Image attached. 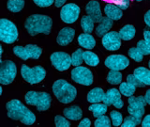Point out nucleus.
<instances>
[{
    "label": "nucleus",
    "instance_id": "nucleus-47",
    "mask_svg": "<svg viewBox=\"0 0 150 127\" xmlns=\"http://www.w3.org/2000/svg\"><path fill=\"white\" fill-rule=\"evenodd\" d=\"M144 99H145V101H146V103H148V105H150V88H149V89H147L146 92H145Z\"/></svg>",
    "mask_w": 150,
    "mask_h": 127
},
{
    "label": "nucleus",
    "instance_id": "nucleus-25",
    "mask_svg": "<svg viewBox=\"0 0 150 127\" xmlns=\"http://www.w3.org/2000/svg\"><path fill=\"white\" fill-rule=\"evenodd\" d=\"M89 111H91L93 113V116L95 118H98L101 115H104L107 112L108 109V106L105 105L104 103H94L88 107Z\"/></svg>",
    "mask_w": 150,
    "mask_h": 127
},
{
    "label": "nucleus",
    "instance_id": "nucleus-46",
    "mask_svg": "<svg viewBox=\"0 0 150 127\" xmlns=\"http://www.w3.org/2000/svg\"><path fill=\"white\" fill-rule=\"evenodd\" d=\"M106 3H111V4H115L116 6H119L120 3L122 2V0H102Z\"/></svg>",
    "mask_w": 150,
    "mask_h": 127
},
{
    "label": "nucleus",
    "instance_id": "nucleus-40",
    "mask_svg": "<svg viewBox=\"0 0 150 127\" xmlns=\"http://www.w3.org/2000/svg\"><path fill=\"white\" fill-rule=\"evenodd\" d=\"M90 125H91V121L88 118H84L79 123L80 127H90Z\"/></svg>",
    "mask_w": 150,
    "mask_h": 127
},
{
    "label": "nucleus",
    "instance_id": "nucleus-1",
    "mask_svg": "<svg viewBox=\"0 0 150 127\" xmlns=\"http://www.w3.org/2000/svg\"><path fill=\"white\" fill-rule=\"evenodd\" d=\"M7 115L8 118L19 121L25 125H32L36 121V116L31 110L23 105L21 101L13 99L6 103Z\"/></svg>",
    "mask_w": 150,
    "mask_h": 127
},
{
    "label": "nucleus",
    "instance_id": "nucleus-39",
    "mask_svg": "<svg viewBox=\"0 0 150 127\" xmlns=\"http://www.w3.org/2000/svg\"><path fill=\"white\" fill-rule=\"evenodd\" d=\"M34 3L40 8H47L52 6L55 0H33Z\"/></svg>",
    "mask_w": 150,
    "mask_h": 127
},
{
    "label": "nucleus",
    "instance_id": "nucleus-50",
    "mask_svg": "<svg viewBox=\"0 0 150 127\" xmlns=\"http://www.w3.org/2000/svg\"><path fill=\"white\" fill-rule=\"evenodd\" d=\"M135 1H138V2H140V1H143V0H135Z\"/></svg>",
    "mask_w": 150,
    "mask_h": 127
},
{
    "label": "nucleus",
    "instance_id": "nucleus-4",
    "mask_svg": "<svg viewBox=\"0 0 150 127\" xmlns=\"http://www.w3.org/2000/svg\"><path fill=\"white\" fill-rule=\"evenodd\" d=\"M25 103L35 106L39 111H46L51 106L52 98L48 92L43 91H28L25 96Z\"/></svg>",
    "mask_w": 150,
    "mask_h": 127
},
{
    "label": "nucleus",
    "instance_id": "nucleus-31",
    "mask_svg": "<svg viewBox=\"0 0 150 127\" xmlns=\"http://www.w3.org/2000/svg\"><path fill=\"white\" fill-rule=\"evenodd\" d=\"M142 122V119H139V118H136L132 115H129L128 117H126L123 120V122H122L121 126L123 127H135L139 124H141Z\"/></svg>",
    "mask_w": 150,
    "mask_h": 127
},
{
    "label": "nucleus",
    "instance_id": "nucleus-26",
    "mask_svg": "<svg viewBox=\"0 0 150 127\" xmlns=\"http://www.w3.org/2000/svg\"><path fill=\"white\" fill-rule=\"evenodd\" d=\"M83 59L87 65L93 66V67H95L100 63V58L91 51H84L83 53Z\"/></svg>",
    "mask_w": 150,
    "mask_h": 127
},
{
    "label": "nucleus",
    "instance_id": "nucleus-12",
    "mask_svg": "<svg viewBox=\"0 0 150 127\" xmlns=\"http://www.w3.org/2000/svg\"><path fill=\"white\" fill-rule=\"evenodd\" d=\"M80 15V8L74 3L65 4L61 8L60 18L66 24H73L77 21Z\"/></svg>",
    "mask_w": 150,
    "mask_h": 127
},
{
    "label": "nucleus",
    "instance_id": "nucleus-15",
    "mask_svg": "<svg viewBox=\"0 0 150 127\" xmlns=\"http://www.w3.org/2000/svg\"><path fill=\"white\" fill-rule=\"evenodd\" d=\"M103 103L109 106H114L116 108H122L124 106V102L121 99V93L119 89L110 88L105 92V96L103 99Z\"/></svg>",
    "mask_w": 150,
    "mask_h": 127
},
{
    "label": "nucleus",
    "instance_id": "nucleus-36",
    "mask_svg": "<svg viewBox=\"0 0 150 127\" xmlns=\"http://www.w3.org/2000/svg\"><path fill=\"white\" fill-rule=\"evenodd\" d=\"M137 47L142 52L144 56L150 55V42L144 40H141L137 42Z\"/></svg>",
    "mask_w": 150,
    "mask_h": 127
},
{
    "label": "nucleus",
    "instance_id": "nucleus-24",
    "mask_svg": "<svg viewBox=\"0 0 150 127\" xmlns=\"http://www.w3.org/2000/svg\"><path fill=\"white\" fill-rule=\"evenodd\" d=\"M119 36L123 41H130L133 39L136 33L135 27L132 25H126L119 30Z\"/></svg>",
    "mask_w": 150,
    "mask_h": 127
},
{
    "label": "nucleus",
    "instance_id": "nucleus-49",
    "mask_svg": "<svg viewBox=\"0 0 150 127\" xmlns=\"http://www.w3.org/2000/svg\"><path fill=\"white\" fill-rule=\"evenodd\" d=\"M148 67H149V69H150V60L148 61Z\"/></svg>",
    "mask_w": 150,
    "mask_h": 127
},
{
    "label": "nucleus",
    "instance_id": "nucleus-16",
    "mask_svg": "<svg viewBox=\"0 0 150 127\" xmlns=\"http://www.w3.org/2000/svg\"><path fill=\"white\" fill-rule=\"evenodd\" d=\"M86 14L93 18L95 23H100L102 20V13L100 11V5L96 0H91L89 1L86 6Z\"/></svg>",
    "mask_w": 150,
    "mask_h": 127
},
{
    "label": "nucleus",
    "instance_id": "nucleus-35",
    "mask_svg": "<svg viewBox=\"0 0 150 127\" xmlns=\"http://www.w3.org/2000/svg\"><path fill=\"white\" fill-rule=\"evenodd\" d=\"M110 117L114 126H120L122 124V122H123V116L118 111L112 110L110 113Z\"/></svg>",
    "mask_w": 150,
    "mask_h": 127
},
{
    "label": "nucleus",
    "instance_id": "nucleus-38",
    "mask_svg": "<svg viewBox=\"0 0 150 127\" xmlns=\"http://www.w3.org/2000/svg\"><path fill=\"white\" fill-rule=\"evenodd\" d=\"M127 82L131 83L132 85H134L136 88H144L145 86V85L143 82H141L134 74H129L128 76H127Z\"/></svg>",
    "mask_w": 150,
    "mask_h": 127
},
{
    "label": "nucleus",
    "instance_id": "nucleus-41",
    "mask_svg": "<svg viewBox=\"0 0 150 127\" xmlns=\"http://www.w3.org/2000/svg\"><path fill=\"white\" fill-rule=\"evenodd\" d=\"M131 0H122V2L120 3L119 6H117L118 8H120L121 9H126L129 7V4H130Z\"/></svg>",
    "mask_w": 150,
    "mask_h": 127
},
{
    "label": "nucleus",
    "instance_id": "nucleus-29",
    "mask_svg": "<svg viewBox=\"0 0 150 127\" xmlns=\"http://www.w3.org/2000/svg\"><path fill=\"white\" fill-rule=\"evenodd\" d=\"M119 91L122 95H124L126 97H130V96H132L134 94V92L136 91V87L131 83L124 82V83L120 84Z\"/></svg>",
    "mask_w": 150,
    "mask_h": 127
},
{
    "label": "nucleus",
    "instance_id": "nucleus-11",
    "mask_svg": "<svg viewBox=\"0 0 150 127\" xmlns=\"http://www.w3.org/2000/svg\"><path fill=\"white\" fill-rule=\"evenodd\" d=\"M52 65L60 72L68 70L71 66V56L65 52H54L50 56Z\"/></svg>",
    "mask_w": 150,
    "mask_h": 127
},
{
    "label": "nucleus",
    "instance_id": "nucleus-6",
    "mask_svg": "<svg viewBox=\"0 0 150 127\" xmlns=\"http://www.w3.org/2000/svg\"><path fill=\"white\" fill-rule=\"evenodd\" d=\"M18 29L15 24L8 19H0V41L11 44L18 40Z\"/></svg>",
    "mask_w": 150,
    "mask_h": 127
},
{
    "label": "nucleus",
    "instance_id": "nucleus-34",
    "mask_svg": "<svg viewBox=\"0 0 150 127\" xmlns=\"http://www.w3.org/2000/svg\"><path fill=\"white\" fill-rule=\"evenodd\" d=\"M129 56L130 59H132L133 60L137 61V62H140L142 61L144 59V55L142 52L140 51V49L138 47H131L129 50Z\"/></svg>",
    "mask_w": 150,
    "mask_h": 127
},
{
    "label": "nucleus",
    "instance_id": "nucleus-10",
    "mask_svg": "<svg viewBox=\"0 0 150 127\" xmlns=\"http://www.w3.org/2000/svg\"><path fill=\"white\" fill-rule=\"evenodd\" d=\"M129 106L128 112L129 115H132L136 118L142 119L144 114V106H146V101H145L144 96H130L129 97Z\"/></svg>",
    "mask_w": 150,
    "mask_h": 127
},
{
    "label": "nucleus",
    "instance_id": "nucleus-28",
    "mask_svg": "<svg viewBox=\"0 0 150 127\" xmlns=\"http://www.w3.org/2000/svg\"><path fill=\"white\" fill-rule=\"evenodd\" d=\"M122 73L120 71L110 70L107 75V82L112 85H120L122 83Z\"/></svg>",
    "mask_w": 150,
    "mask_h": 127
},
{
    "label": "nucleus",
    "instance_id": "nucleus-22",
    "mask_svg": "<svg viewBox=\"0 0 150 127\" xmlns=\"http://www.w3.org/2000/svg\"><path fill=\"white\" fill-rule=\"evenodd\" d=\"M105 92L101 88H94L87 93V101L91 103L103 102Z\"/></svg>",
    "mask_w": 150,
    "mask_h": 127
},
{
    "label": "nucleus",
    "instance_id": "nucleus-7",
    "mask_svg": "<svg viewBox=\"0 0 150 127\" xmlns=\"http://www.w3.org/2000/svg\"><path fill=\"white\" fill-rule=\"evenodd\" d=\"M12 51L14 55L23 60H27L29 59H39L42 53V49L36 44H26L25 46H14Z\"/></svg>",
    "mask_w": 150,
    "mask_h": 127
},
{
    "label": "nucleus",
    "instance_id": "nucleus-21",
    "mask_svg": "<svg viewBox=\"0 0 150 127\" xmlns=\"http://www.w3.org/2000/svg\"><path fill=\"white\" fill-rule=\"evenodd\" d=\"M78 44L80 46L86 49H93L96 45V41L94 37L89 33H82L78 37Z\"/></svg>",
    "mask_w": 150,
    "mask_h": 127
},
{
    "label": "nucleus",
    "instance_id": "nucleus-48",
    "mask_svg": "<svg viewBox=\"0 0 150 127\" xmlns=\"http://www.w3.org/2000/svg\"><path fill=\"white\" fill-rule=\"evenodd\" d=\"M0 94H2V87H0Z\"/></svg>",
    "mask_w": 150,
    "mask_h": 127
},
{
    "label": "nucleus",
    "instance_id": "nucleus-20",
    "mask_svg": "<svg viewBox=\"0 0 150 127\" xmlns=\"http://www.w3.org/2000/svg\"><path fill=\"white\" fill-rule=\"evenodd\" d=\"M112 25H114V21L111 20V19L108 18L107 16L103 17L102 20L98 23V26L96 27V29H95L97 36L102 37L103 35H105L106 33L109 32V30L112 28Z\"/></svg>",
    "mask_w": 150,
    "mask_h": 127
},
{
    "label": "nucleus",
    "instance_id": "nucleus-23",
    "mask_svg": "<svg viewBox=\"0 0 150 127\" xmlns=\"http://www.w3.org/2000/svg\"><path fill=\"white\" fill-rule=\"evenodd\" d=\"M133 74L145 86L150 85V69L144 67H138L134 70Z\"/></svg>",
    "mask_w": 150,
    "mask_h": 127
},
{
    "label": "nucleus",
    "instance_id": "nucleus-43",
    "mask_svg": "<svg viewBox=\"0 0 150 127\" xmlns=\"http://www.w3.org/2000/svg\"><path fill=\"white\" fill-rule=\"evenodd\" d=\"M144 23L146 24V26L150 27V9L146 11V13L144 14Z\"/></svg>",
    "mask_w": 150,
    "mask_h": 127
},
{
    "label": "nucleus",
    "instance_id": "nucleus-44",
    "mask_svg": "<svg viewBox=\"0 0 150 127\" xmlns=\"http://www.w3.org/2000/svg\"><path fill=\"white\" fill-rule=\"evenodd\" d=\"M66 1H67V0H55V1H54V6L56 8H62L65 5Z\"/></svg>",
    "mask_w": 150,
    "mask_h": 127
},
{
    "label": "nucleus",
    "instance_id": "nucleus-42",
    "mask_svg": "<svg viewBox=\"0 0 150 127\" xmlns=\"http://www.w3.org/2000/svg\"><path fill=\"white\" fill-rule=\"evenodd\" d=\"M141 124L144 127H150V114L144 118V120L141 122Z\"/></svg>",
    "mask_w": 150,
    "mask_h": 127
},
{
    "label": "nucleus",
    "instance_id": "nucleus-27",
    "mask_svg": "<svg viewBox=\"0 0 150 127\" xmlns=\"http://www.w3.org/2000/svg\"><path fill=\"white\" fill-rule=\"evenodd\" d=\"M94 24H95V21L89 15L83 16V18L81 19V26L84 33L91 34L92 31L94 30Z\"/></svg>",
    "mask_w": 150,
    "mask_h": 127
},
{
    "label": "nucleus",
    "instance_id": "nucleus-5",
    "mask_svg": "<svg viewBox=\"0 0 150 127\" xmlns=\"http://www.w3.org/2000/svg\"><path fill=\"white\" fill-rule=\"evenodd\" d=\"M21 75L27 83L34 85L40 83L45 78L46 70L40 65L30 68L27 65L23 64L21 67Z\"/></svg>",
    "mask_w": 150,
    "mask_h": 127
},
{
    "label": "nucleus",
    "instance_id": "nucleus-13",
    "mask_svg": "<svg viewBox=\"0 0 150 127\" xmlns=\"http://www.w3.org/2000/svg\"><path fill=\"white\" fill-rule=\"evenodd\" d=\"M104 64L110 70L121 71L126 69L129 65V60L123 55H111L107 56Z\"/></svg>",
    "mask_w": 150,
    "mask_h": 127
},
{
    "label": "nucleus",
    "instance_id": "nucleus-18",
    "mask_svg": "<svg viewBox=\"0 0 150 127\" xmlns=\"http://www.w3.org/2000/svg\"><path fill=\"white\" fill-rule=\"evenodd\" d=\"M104 12H105V15L112 21L119 20V19L122 18V15H123L122 9L117 7L116 5L111 4V3H107V5H105Z\"/></svg>",
    "mask_w": 150,
    "mask_h": 127
},
{
    "label": "nucleus",
    "instance_id": "nucleus-45",
    "mask_svg": "<svg viewBox=\"0 0 150 127\" xmlns=\"http://www.w3.org/2000/svg\"><path fill=\"white\" fill-rule=\"evenodd\" d=\"M144 40L150 42V30L144 29Z\"/></svg>",
    "mask_w": 150,
    "mask_h": 127
},
{
    "label": "nucleus",
    "instance_id": "nucleus-8",
    "mask_svg": "<svg viewBox=\"0 0 150 127\" xmlns=\"http://www.w3.org/2000/svg\"><path fill=\"white\" fill-rule=\"evenodd\" d=\"M0 83L1 85H9L13 82L17 75V67L11 60H3L0 62Z\"/></svg>",
    "mask_w": 150,
    "mask_h": 127
},
{
    "label": "nucleus",
    "instance_id": "nucleus-2",
    "mask_svg": "<svg viewBox=\"0 0 150 127\" xmlns=\"http://www.w3.org/2000/svg\"><path fill=\"white\" fill-rule=\"evenodd\" d=\"M53 20L52 18L43 14H32L26 18L25 27L27 33L31 36H36L40 33L49 35L51 33Z\"/></svg>",
    "mask_w": 150,
    "mask_h": 127
},
{
    "label": "nucleus",
    "instance_id": "nucleus-32",
    "mask_svg": "<svg viewBox=\"0 0 150 127\" xmlns=\"http://www.w3.org/2000/svg\"><path fill=\"white\" fill-rule=\"evenodd\" d=\"M83 51L79 48L75 52H73L71 55V65L73 67H77V66H81V64L83 63Z\"/></svg>",
    "mask_w": 150,
    "mask_h": 127
},
{
    "label": "nucleus",
    "instance_id": "nucleus-9",
    "mask_svg": "<svg viewBox=\"0 0 150 127\" xmlns=\"http://www.w3.org/2000/svg\"><path fill=\"white\" fill-rule=\"evenodd\" d=\"M71 79L75 83H78L83 86H90L93 84V73L90 70L83 66H77L72 69L70 73Z\"/></svg>",
    "mask_w": 150,
    "mask_h": 127
},
{
    "label": "nucleus",
    "instance_id": "nucleus-14",
    "mask_svg": "<svg viewBox=\"0 0 150 127\" xmlns=\"http://www.w3.org/2000/svg\"><path fill=\"white\" fill-rule=\"evenodd\" d=\"M121 38L116 31H109L102 36V45L109 51H116L121 46Z\"/></svg>",
    "mask_w": 150,
    "mask_h": 127
},
{
    "label": "nucleus",
    "instance_id": "nucleus-33",
    "mask_svg": "<svg viewBox=\"0 0 150 127\" xmlns=\"http://www.w3.org/2000/svg\"><path fill=\"white\" fill-rule=\"evenodd\" d=\"M94 124H95L96 127H110L112 125V122L111 120L109 119V117H107L104 114L96 118L95 123Z\"/></svg>",
    "mask_w": 150,
    "mask_h": 127
},
{
    "label": "nucleus",
    "instance_id": "nucleus-30",
    "mask_svg": "<svg viewBox=\"0 0 150 127\" xmlns=\"http://www.w3.org/2000/svg\"><path fill=\"white\" fill-rule=\"evenodd\" d=\"M7 8L11 12H19L25 8V0H8Z\"/></svg>",
    "mask_w": 150,
    "mask_h": 127
},
{
    "label": "nucleus",
    "instance_id": "nucleus-19",
    "mask_svg": "<svg viewBox=\"0 0 150 127\" xmlns=\"http://www.w3.org/2000/svg\"><path fill=\"white\" fill-rule=\"evenodd\" d=\"M63 114L69 121H80L83 117V110L78 106H71L66 107Z\"/></svg>",
    "mask_w": 150,
    "mask_h": 127
},
{
    "label": "nucleus",
    "instance_id": "nucleus-3",
    "mask_svg": "<svg viewBox=\"0 0 150 127\" xmlns=\"http://www.w3.org/2000/svg\"><path fill=\"white\" fill-rule=\"evenodd\" d=\"M53 92L56 99L62 103H69L77 96V89L64 79H58L53 84Z\"/></svg>",
    "mask_w": 150,
    "mask_h": 127
},
{
    "label": "nucleus",
    "instance_id": "nucleus-17",
    "mask_svg": "<svg viewBox=\"0 0 150 127\" xmlns=\"http://www.w3.org/2000/svg\"><path fill=\"white\" fill-rule=\"evenodd\" d=\"M75 37V30L71 27H64L56 37V42L61 46H66L71 42Z\"/></svg>",
    "mask_w": 150,
    "mask_h": 127
},
{
    "label": "nucleus",
    "instance_id": "nucleus-37",
    "mask_svg": "<svg viewBox=\"0 0 150 127\" xmlns=\"http://www.w3.org/2000/svg\"><path fill=\"white\" fill-rule=\"evenodd\" d=\"M54 123L56 127H69L70 122L68 121V119L65 116L56 115L54 117Z\"/></svg>",
    "mask_w": 150,
    "mask_h": 127
}]
</instances>
